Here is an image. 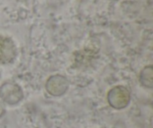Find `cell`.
<instances>
[{"label": "cell", "instance_id": "obj_1", "mask_svg": "<svg viewBox=\"0 0 153 128\" xmlns=\"http://www.w3.org/2000/svg\"><path fill=\"white\" fill-rule=\"evenodd\" d=\"M108 102L114 109H124L129 104V91L123 85L114 87L108 93Z\"/></svg>", "mask_w": 153, "mask_h": 128}, {"label": "cell", "instance_id": "obj_2", "mask_svg": "<svg viewBox=\"0 0 153 128\" xmlns=\"http://www.w3.org/2000/svg\"><path fill=\"white\" fill-rule=\"evenodd\" d=\"M0 97L7 104L15 105L22 100L23 93L17 84L6 82L0 88Z\"/></svg>", "mask_w": 153, "mask_h": 128}, {"label": "cell", "instance_id": "obj_3", "mask_svg": "<svg viewBox=\"0 0 153 128\" xmlns=\"http://www.w3.org/2000/svg\"><path fill=\"white\" fill-rule=\"evenodd\" d=\"M68 87V80L61 75H54L50 76L46 83V91L54 97H59L65 94Z\"/></svg>", "mask_w": 153, "mask_h": 128}, {"label": "cell", "instance_id": "obj_4", "mask_svg": "<svg viewBox=\"0 0 153 128\" xmlns=\"http://www.w3.org/2000/svg\"><path fill=\"white\" fill-rule=\"evenodd\" d=\"M16 56V48L10 37L0 35V64L11 63Z\"/></svg>", "mask_w": 153, "mask_h": 128}, {"label": "cell", "instance_id": "obj_5", "mask_svg": "<svg viewBox=\"0 0 153 128\" xmlns=\"http://www.w3.org/2000/svg\"><path fill=\"white\" fill-rule=\"evenodd\" d=\"M140 82L143 86L152 88L153 87V69L152 65L145 67L140 76Z\"/></svg>", "mask_w": 153, "mask_h": 128}, {"label": "cell", "instance_id": "obj_6", "mask_svg": "<svg viewBox=\"0 0 153 128\" xmlns=\"http://www.w3.org/2000/svg\"><path fill=\"white\" fill-rule=\"evenodd\" d=\"M4 113V109L2 106V105L0 103V117H1L3 115V114Z\"/></svg>", "mask_w": 153, "mask_h": 128}]
</instances>
